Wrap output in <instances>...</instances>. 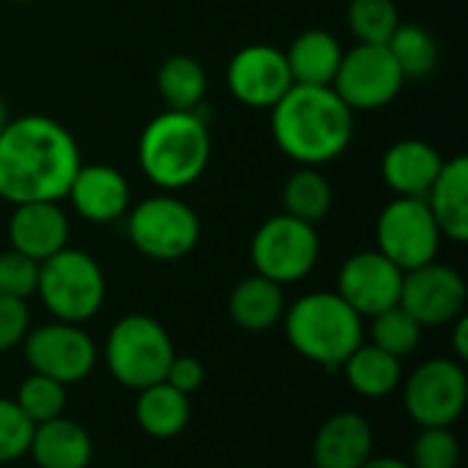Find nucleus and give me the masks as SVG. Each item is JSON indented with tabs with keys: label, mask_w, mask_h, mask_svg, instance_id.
<instances>
[{
	"label": "nucleus",
	"mask_w": 468,
	"mask_h": 468,
	"mask_svg": "<svg viewBox=\"0 0 468 468\" xmlns=\"http://www.w3.org/2000/svg\"><path fill=\"white\" fill-rule=\"evenodd\" d=\"M82 167L77 140L47 115L5 121L0 132V197L11 206L60 203Z\"/></svg>",
	"instance_id": "f257e3e1"
},
{
	"label": "nucleus",
	"mask_w": 468,
	"mask_h": 468,
	"mask_svg": "<svg viewBox=\"0 0 468 468\" xmlns=\"http://www.w3.org/2000/svg\"><path fill=\"white\" fill-rule=\"evenodd\" d=\"M277 148L302 167H318L346 154L354 137V112L332 85H291L271 107Z\"/></svg>",
	"instance_id": "f03ea898"
},
{
	"label": "nucleus",
	"mask_w": 468,
	"mask_h": 468,
	"mask_svg": "<svg viewBox=\"0 0 468 468\" xmlns=\"http://www.w3.org/2000/svg\"><path fill=\"white\" fill-rule=\"evenodd\" d=\"M282 329L288 346L307 362L340 370L365 343V318L335 291H315L285 307Z\"/></svg>",
	"instance_id": "7ed1b4c3"
},
{
	"label": "nucleus",
	"mask_w": 468,
	"mask_h": 468,
	"mask_svg": "<svg viewBox=\"0 0 468 468\" xmlns=\"http://www.w3.org/2000/svg\"><path fill=\"white\" fill-rule=\"evenodd\" d=\"M137 159L148 181L165 192L192 186L211 159L208 126L195 110H167L143 129Z\"/></svg>",
	"instance_id": "20e7f679"
},
{
	"label": "nucleus",
	"mask_w": 468,
	"mask_h": 468,
	"mask_svg": "<svg viewBox=\"0 0 468 468\" xmlns=\"http://www.w3.org/2000/svg\"><path fill=\"white\" fill-rule=\"evenodd\" d=\"M36 296L55 321L82 326L104 307L107 280L93 255L63 247L38 263Z\"/></svg>",
	"instance_id": "39448f33"
},
{
	"label": "nucleus",
	"mask_w": 468,
	"mask_h": 468,
	"mask_svg": "<svg viewBox=\"0 0 468 468\" xmlns=\"http://www.w3.org/2000/svg\"><path fill=\"white\" fill-rule=\"evenodd\" d=\"M176 356L170 332L151 315L132 313L112 324L104 340L107 373L132 392L162 384Z\"/></svg>",
	"instance_id": "423d86ee"
},
{
	"label": "nucleus",
	"mask_w": 468,
	"mask_h": 468,
	"mask_svg": "<svg viewBox=\"0 0 468 468\" xmlns=\"http://www.w3.org/2000/svg\"><path fill=\"white\" fill-rule=\"evenodd\" d=\"M250 258L255 274L277 285H293L310 277L318 266L321 239L315 225H307L282 211L255 230L250 241Z\"/></svg>",
	"instance_id": "0eeeda50"
},
{
	"label": "nucleus",
	"mask_w": 468,
	"mask_h": 468,
	"mask_svg": "<svg viewBox=\"0 0 468 468\" xmlns=\"http://www.w3.org/2000/svg\"><path fill=\"white\" fill-rule=\"evenodd\" d=\"M403 409L420 428H452L468 406L466 365L452 356H433L403 378Z\"/></svg>",
	"instance_id": "6e6552de"
},
{
	"label": "nucleus",
	"mask_w": 468,
	"mask_h": 468,
	"mask_svg": "<svg viewBox=\"0 0 468 468\" xmlns=\"http://www.w3.org/2000/svg\"><path fill=\"white\" fill-rule=\"evenodd\" d=\"M132 247L151 261H181L200 241V219L192 206L173 195H156L132 208L126 219Z\"/></svg>",
	"instance_id": "1a4fd4ad"
},
{
	"label": "nucleus",
	"mask_w": 468,
	"mask_h": 468,
	"mask_svg": "<svg viewBox=\"0 0 468 468\" xmlns=\"http://www.w3.org/2000/svg\"><path fill=\"white\" fill-rule=\"evenodd\" d=\"M441 239L444 236L425 197H395L384 206L376 225L378 252L387 255L403 274L436 261Z\"/></svg>",
	"instance_id": "9d476101"
},
{
	"label": "nucleus",
	"mask_w": 468,
	"mask_h": 468,
	"mask_svg": "<svg viewBox=\"0 0 468 468\" xmlns=\"http://www.w3.org/2000/svg\"><path fill=\"white\" fill-rule=\"evenodd\" d=\"M403 82L406 77L387 44H356L343 52L332 88L351 112H370L387 107L400 93Z\"/></svg>",
	"instance_id": "9b49d317"
},
{
	"label": "nucleus",
	"mask_w": 468,
	"mask_h": 468,
	"mask_svg": "<svg viewBox=\"0 0 468 468\" xmlns=\"http://www.w3.org/2000/svg\"><path fill=\"white\" fill-rule=\"evenodd\" d=\"M22 351L30 373L55 378L63 387L85 381L99 356L93 337L82 326L63 321H49L30 329L22 340Z\"/></svg>",
	"instance_id": "f8f14e48"
},
{
	"label": "nucleus",
	"mask_w": 468,
	"mask_h": 468,
	"mask_svg": "<svg viewBox=\"0 0 468 468\" xmlns=\"http://www.w3.org/2000/svg\"><path fill=\"white\" fill-rule=\"evenodd\" d=\"M468 285L463 274L447 263H425L403 274L400 307L422 326H450L466 313Z\"/></svg>",
	"instance_id": "ddd939ff"
},
{
	"label": "nucleus",
	"mask_w": 468,
	"mask_h": 468,
	"mask_svg": "<svg viewBox=\"0 0 468 468\" xmlns=\"http://www.w3.org/2000/svg\"><path fill=\"white\" fill-rule=\"evenodd\" d=\"M403 271L378 250L351 255L337 274V296L362 318H373L400 304Z\"/></svg>",
	"instance_id": "4468645a"
},
{
	"label": "nucleus",
	"mask_w": 468,
	"mask_h": 468,
	"mask_svg": "<svg viewBox=\"0 0 468 468\" xmlns=\"http://www.w3.org/2000/svg\"><path fill=\"white\" fill-rule=\"evenodd\" d=\"M293 85L285 52L271 44H250L228 63V88L247 107H274Z\"/></svg>",
	"instance_id": "2eb2a0df"
},
{
	"label": "nucleus",
	"mask_w": 468,
	"mask_h": 468,
	"mask_svg": "<svg viewBox=\"0 0 468 468\" xmlns=\"http://www.w3.org/2000/svg\"><path fill=\"white\" fill-rule=\"evenodd\" d=\"M373 425L359 411L332 414L313 439L315 468H362L373 458Z\"/></svg>",
	"instance_id": "dca6fc26"
},
{
	"label": "nucleus",
	"mask_w": 468,
	"mask_h": 468,
	"mask_svg": "<svg viewBox=\"0 0 468 468\" xmlns=\"http://www.w3.org/2000/svg\"><path fill=\"white\" fill-rule=\"evenodd\" d=\"M66 197L82 219L107 225L126 214L132 189L121 170L110 165H85L77 170Z\"/></svg>",
	"instance_id": "f3484780"
},
{
	"label": "nucleus",
	"mask_w": 468,
	"mask_h": 468,
	"mask_svg": "<svg viewBox=\"0 0 468 468\" xmlns=\"http://www.w3.org/2000/svg\"><path fill=\"white\" fill-rule=\"evenodd\" d=\"M11 250L41 263L69 247V217L58 203H22L14 206L8 219Z\"/></svg>",
	"instance_id": "a211bd4d"
},
{
	"label": "nucleus",
	"mask_w": 468,
	"mask_h": 468,
	"mask_svg": "<svg viewBox=\"0 0 468 468\" xmlns=\"http://www.w3.org/2000/svg\"><path fill=\"white\" fill-rule=\"evenodd\" d=\"M444 159L425 140H400L387 148L381 176L398 197H425Z\"/></svg>",
	"instance_id": "6ab92c4d"
},
{
	"label": "nucleus",
	"mask_w": 468,
	"mask_h": 468,
	"mask_svg": "<svg viewBox=\"0 0 468 468\" xmlns=\"http://www.w3.org/2000/svg\"><path fill=\"white\" fill-rule=\"evenodd\" d=\"M425 203L441 230L455 244L468 241V159L463 154L447 159L425 195Z\"/></svg>",
	"instance_id": "aec40b11"
},
{
	"label": "nucleus",
	"mask_w": 468,
	"mask_h": 468,
	"mask_svg": "<svg viewBox=\"0 0 468 468\" xmlns=\"http://www.w3.org/2000/svg\"><path fill=\"white\" fill-rule=\"evenodd\" d=\"M27 455L38 468H88L93 461V439L77 420L58 417L33 428Z\"/></svg>",
	"instance_id": "412c9836"
},
{
	"label": "nucleus",
	"mask_w": 468,
	"mask_h": 468,
	"mask_svg": "<svg viewBox=\"0 0 468 468\" xmlns=\"http://www.w3.org/2000/svg\"><path fill=\"white\" fill-rule=\"evenodd\" d=\"M285 293L282 285L261 277V274H250L244 277L228 299V313L233 318V324L244 332H269L277 324H282L285 315Z\"/></svg>",
	"instance_id": "4be33fe9"
},
{
	"label": "nucleus",
	"mask_w": 468,
	"mask_h": 468,
	"mask_svg": "<svg viewBox=\"0 0 468 468\" xmlns=\"http://www.w3.org/2000/svg\"><path fill=\"white\" fill-rule=\"evenodd\" d=\"M134 420L140 431L151 439L167 441L186 431L192 420V403L189 395L173 389L170 384H154L137 392L134 400Z\"/></svg>",
	"instance_id": "5701e85b"
},
{
	"label": "nucleus",
	"mask_w": 468,
	"mask_h": 468,
	"mask_svg": "<svg viewBox=\"0 0 468 468\" xmlns=\"http://www.w3.org/2000/svg\"><path fill=\"white\" fill-rule=\"evenodd\" d=\"M343 376L351 392L367 400H384L403 384V359L376 348L373 343H362L346 362Z\"/></svg>",
	"instance_id": "b1692460"
},
{
	"label": "nucleus",
	"mask_w": 468,
	"mask_h": 468,
	"mask_svg": "<svg viewBox=\"0 0 468 468\" xmlns=\"http://www.w3.org/2000/svg\"><path fill=\"white\" fill-rule=\"evenodd\" d=\"M296 85H332L343 60V47L329 30L299 33L285 52Z\"/></svg>",
	"instance_id": "393cba45"
},
{
	"label": "nucleus",
	"mask_w": 468,
	"mask_h": 468,
	"mask_svg": "<svg viewBox=\"0 0 468 468\" xmlns=\"http://www.w3.org/2000/svg\"><path fill=\"white\" fill-rule=\"evenodd\" d=\"M156 88H159L162 101L170 110H186V112H192L203 101L206 88H208V80H206L203 66L195 58H189V55H173V58H167L159 66V71H156Z\"/></svg>",
	"instance_id": "a878e982"
},
{
	"label": "nucleus",
	"mask_w": 468,
	"mask_h": 468,
	"mask_svg": "<svg viewBox=\"0 0 468 468\" xmlns=\"http://www.w3.org/2000/svg\"><path fill=\"white\" fill-rule=\"evenodd\" d=\"M332 184L315 170V167H302L296 170L285 186H282V206L285 214L307 222V225H318L329 208H332Z\"/></svg>",
	"instance_id": "bb28decb"
},
{
	"label": "nucleus",
	"mask_w": 468,
	"mask_h": 468,
	"mask_svg": "<svg viewBox=\"0 0 468 468\" xmlns=\"http://www.w3.org/2000/svg\"><path fill=\"white\" fill-rule=\"evenodd\" d=\"M387 49L392 52L403 77H425L439 63V44L433 33L414 22H400L387 41Z\"/></svg>",
	"instance_id": "cd10ccee"
},
{
	"label": "nucleus",
	"mask_w": 468,
	"mask_h": 468,
	"mask_svg": "<svg viewBox=\"0 0 468 468\" xmlns=\"http://www.w3.org/2000/svg\"><path fill=\"white\" fill-rule=\"evenodd\" d=\"M422 332L425 329L400 304L370 318V343L398 359H406L420 348Z\"/></svg>",
	"instance_id": "c85d7f7f"
},
{
	"label": "nucleus",
	"mask_w": 468,
	"mask_h": 468,
	"mask_svg": "<svg viewBox=\"0 0 468 468\" xmlns=\"http://www.w3.org/2000/svg\"><path fill=\"white\" fill-rule=\"evenodd\" d=\"M66 387L58 384L55 378H47L41 373H30L19 389H16V398L14 403L22 409V414L33 422V425H41V422H49V420H58L63 417L66 411Z\"/></svg>",
	"instance_id": "c756f323"
},
{
	"label": "nucleus",
	"mask_w": 468,
	"mask_h": 468,
	"mask_svg": "<svg viewBox=\"0 0 468 468\" xmlns=\"http://www.w3.org/2000/svg\"><path fill=\"white\" fill-rule=\"evenodd\" d=\"M398 25L395 0H348V27L359 44H387Z\"/></svg>",
	"instance_id": "7c9ffc66"
},
{
	"label": "nucleus",
	"mask_w": 468,
	"mask_h": 468,
	"mask_svg": "<svg viewBox=\"0 0 468 468\" xmlns=\"http://www.w3.org/2000/svg\"><path fill=\"white\" fill-rule=\"evenodd\" d=\"M463 447L452 428H420L411 444V468H458Z\"/></svg>",
	"instance_id": "2f4dec72"
},
{
	"label": "nucleus",
	"mask_w": 468,
	"mask_h": 468,
	"mask_svg": "<svg viewBox=\"0 0 468 468\" xmlns=\"http://www.w3.org/2000/svg\"><path fill=\"white\" fill-rule=\"evenodd\" d=\"M33 428L11 398H0V463H16L27 455Z\"/></svg>",
	"instance_id": "473e14b6"
},
{
	"label": "nucleus",
	"mask_w": 468,
	"mask_h": 468,
	"mask_svg": "<svg viewBox=\"0 0 468 468\" xmlns=\"http://www.w3.org/2000/svg\"><path fill=\"white\" fill-rule=\"evenodd\" d=\"M38 282V263L16 250L0 252V293L27 302L36 296Z\"/></svg>",
	"instance_id": "72a5a7b5"
},
{
	"label": "nucleus",
	"mask_w": 468,
	"mask_h": 468,
	"mask_svg": "<svg viewBox=\"0 0 468 468\" xmlns=\"http://www.w3.org/2000/svg\"><path fill=\"white\" fill-rule=\"evenodd\" d=\"M27 332H30L27 302L0 293V354L19 348Z\"/></svg>",
	"instance_id": "f704fd0d"
},
{
	"label": "nucleus",
	"mask_w": 468,
	"mask_h": 468,
	"mask_svg": "<svg viewBox=\"0 0 468 468\" xmlns=\"http://www.w3.org/2000/svg\"><path fill=\"white\" fill-rule=\"evenodd\" d=\"M203 381H206V367L197 356H189V354L173 356L167 376H165V384H170L173 389H178L184 395H192L203 387Z\"/></svg>",
	"instance_id": "c9c22d12"
},
{
	"label": "nucleus",
	"mask_w": 468,
	"mask_h": 468,
	"mask_svg": "<svg viewBox=\"0 0 468 468\" xmlns=\"http://www.w3.org/2000/svg\"><path fill=\"white\" fill-rule=\"evenodd\" d=\"M452 359L463 362L468 359V315L463 313L461 318H455L452 324Z\"/></svg>",
	"instance_id": "e433bc0d"
},
{
	"label": "nucleus",
	"mask_w": 468,
	"mask_h": 468,
	"mask_svg": "<svg viewBox=\"0 0 468 468\" xmlns=\"http://www.w3.org/2000/svg\"><path fill=\"white\" fill-rule=\"evenodd\" d=\"M362 468H411L406 461H400V458H389V455H384V458H370L367 463Z\"/></svg>",
	"instance_id": "4c0bfd02"
},
{
	"label": "nucleus",
	"mask_w": 468,
	"mask_h": 468,
	"mask_svg": "<svg viewBox=\"0 0 468 468\" xmlns=\"http://www.w3.org/2000/svg\"><path fill=\"white\" fill-rule=\"evenodd\" d=\"M5 121H8V115H5V107H3V101H0V132H3V126H5Z\"/></svg>",
	"instance_id": "58836bf2"
},
{
	"label": "nucleus",
	"mask_w": 468,
	"mask_h": 468,
	"mask_svg": "<svg viewBox=\"0 0 468 468\" xmlns=\"http://www.w3.org/2000/svg\"><path fill=\"white\" fill-rule=\"evenodd\" d=\"M8 3H33V0H8Z\"/></svg>",
	"instance_id": "ea45409f"
}]
</instances>
